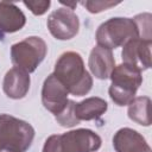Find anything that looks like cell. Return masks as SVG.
<instances>
[{"label":"cell","mask_w":152,"mask_h":152,"mask_svg":"<svg viewBox=\"0 0 152 152\" xmlns=\"http://www.w3.org/2000/svg\"><path fill=\"white\" fill-rule=\"evenodd\" d=\"M53 75L75 96L88 94L93 87V78L84 68L83 59L75 51H66L59 56L55 64Z\"/></svg>","instance_id":"1"},{"label":"cell","mask_w":152,"mask_h":152,"mask_svg":"<svg viewBox=\"0 0 152 152\" xmlns=\"http://www.w3.org/2000/svg\"><path fill=\"white\" fill-rule=\"evenodd\" d=\"M101 142L100 135L94 131L78 128L50 135L44 142L43 152H95Z\"/></svg>","instance_id":"2"},{"label":"cell","mask_w":152,"mask_h":152,"mask_svg":"<svg viewBox=\"0 0 152 152\" xmlns=\"http://www.w3.org/2000/svg\"><path fill=\"white\" fill-rule=\"evenodd\" d=\"M33 138L34 128L28 122L0 114V152H26Z\"/></svg>","instance_id":"3"},{"label":"cell","mask_w":152,"mask_h":152,"mask_svg":"<svg viewBox=\"0 0 152 152\" xmlns=\"http://www.w3.org/2000/svg\"><path fill=\"white\" fill-rule=\"evenodd\" d=\"M96 42L108 50L124 46L132 39L140 38L139 28L133 18H110L102 23L96 31Z\"/></svg>","instance_id":"4"},{"label":"cell","mask_w":152,"mask_h":152,"mask_svg":"<svg viewBox=\"0 0 152 152\" xmlns=\"http://www.w3.org/2000/svg\"><path fill=\"white\" fill-rule=\"evenodd\" d=\"M109 77L112 83L108 91L113 102L118 106L129 104L142 83L141 71L122 63L113 69Z\"/></svg>","instance_id":"5"},{"label":"cell","mask_w":152,"mask_h":152,"mask_svg":"<svg viewBox=\"0 0 152 152\" xmlns=\"http://www.w3.org/2000/svg\"><path fill=\"white\" fill-rule=\"evenodd\" d=\"M46 52L48 46L44 39L31 36L11 46V59L17 68L30 74L43 62Z\"/></svg>","instance_id":"6"},{"label":"cell","mask_w":152,"mask_h":152,"mask_svg":"<svg viewBox=\"0 0 152 152\" xmlns=\"http://www.w3.org/2000/svg\"><path fill=\"white\" fill-rule=\"evenodd\" d=\"M48 28L50 33L58 40H68L78 33L80 20L72 10L59 7L55 10L48 18Z\"/></svg>","instance_id":"7"},{"label":"cell","mask_w":152,"mask_h":152,"mask_svg":"<svg viewBox=\"0 0 152 152\" xmlns=\"http://www.w3.org/2000/svg\"><path fill=\"white\" fill-rule=\"evenodd\" d=\"M68 90L58 81V78L51 74L49 75L42 88V103L45 109L57 115L59 114L68 103Z\"/></svg>","instance_id":"8"},{"label":"cell","mask_w":152,"mask_h":152,"mask_svg":"<svg viewBox=\"0 0 152 152\" xmlns=\"http://www.w3.org/2000/svg\"><path fill=\"white\" fill-rule=\"evenodd\" d=\"M151 44L152 42L142 40L140 38L127 42L121 52L124 63L139 71L147 70L151 66Z\"/></svg>","instance_id":"9"},{"label":"cell","mask_w":152,"mask_h":152,"mask_svg":"<svg viewBox=\"0 0 152 152\" xmlns=\"http://www.w3.org/2000/svg\"><path fill=\"white\" fill-rule=\"evenodd\" d=\"M113 146L116 152H151L145 138L137 131L120 128L113 137Z\"/></svg>","instance_id":"10"},{"label":"cell","mask_w":152,"mask_h":152,"mask_svg":"<svg viewBox=\"0 0 152 152\" xmlns=\"http://www.w3.org/2000/svg\"><path fill=\"white\" fill-rule=\"evenodd\" d=\"M30 83H31V80H30L28 72L17 66H13L6 72L4 77L2 89L7 97L19 100L26 96L30 89Z\"/></svg>","instance_id":"11"},{"label":"cell","mask_w":152,"mask_h":152,"mask_svg":"<svg viewBox=\"0 0 152 152\" xmlns=\"http://www.w3.org/2000/svg\"><path fill=\"white\" fill-rule=\"evenodd\" d=\"M88 66L91 74L99 80L109 78L113 69L115 68V59L113 57L112 50L101 48L99 45L94 46L89 55Z\"/></svg>","instance_id":"12"},{"label":"cell","mask_w":152,"mask_h":152,"mask_svg":"<svg viewBox=\"0 0 152 152\" xmlns=\"http://www.w3.org/2000/svg\"><path fill=\"white\" fill-rule=\"evenodd\" d=\"M25 23V14L15 4L0 1V32H17L24 27Z\"/></svg>","instance_id":"13"},{"label":"cell","mask_w":152,"mask_h":152,"mask_svg":"<svg viewBox=\"0 0 152 152\" xmlns=\"http://www.w3.org/2000/svg\"><path fill=\"white\" fill-rule=\"evenodd\" d=\"M108 104L107 102L101 97H88L75 106V113L78 121L81 120H94L100 118L104 112L107 110Z\"/></svg>","instance_id":"14"},{"label":"cell","mask_w":152,"mask_h":152,"mask_svg":"<svg viewBox=\"0 0 152 152\" xmlns=\"http://www.w3.org/2000/svg\"><path fill=\"white\" fill-rule=\"evenodd\" d=\"M150 104H151V100L147 96L134 97L132 102L128 104V110H127L128 118L141 126H150L151 125Z\"/></svg>","instance_id":"15"},{"label":"cell","mask_w":152,"mask_h":152,"mask_svg":"<svg viewBox=\"0 0 152 152\" xmlns=\"http://www.w3.org/2000/svg\"><path fill=\"white\" fill-rule=\"evenodd\" d=\"M75 106L76 102H74L72 100H69L66 106L64 107V109L55 115L56 121L62 126V127H74L76 125L80 124L78 119L76 118V113H75Z\"/></svg>","instance_id":"16"},{"label":"cell","mask_w":152,"mask_h":152,"mask_svg":"<svg viewBox=\"0 0 152 152\" xmlns=\"http://www.w3.org/2000/svg\"><path fill=\"white\" fill-rule=\"evenodd\" d=\"M134 21L137 23V26L139 28V36L140 39L142 40H147V42H152V36H151V19L152 15L150 13H142V14H138L134 18Z\"/></svg>","instance_id":"17"},{"label":"cell","mask_w":152,"mask_h":152,"mask_svg":"<svg viewBox=\"0 0 152 152\" xmlns=\"http://www.w3.org/2000/svg\"><path fill=\"white\" fill-rule=\"evenodd\" d=\"M120 2H113V1H82L81 5H83L88 12L90 13H100L102 11L109 10L110 7H114L119 5Z\"/></svg>","instance_id":"18"},{"label":"cell","mask_w":152,"mask_h":152,"mask_svg":"<svg viewBox=\"0 0 152 152\" xmlns=\"http://www.w3.org/2000/svg\"><path fill=\"white\" fill-rule=\"evenodd\" d=\"M24 5L34 15H42L48 11V8L51 5V1H24Z\"/></svg>","instance_id":"19"}]
</instances>
